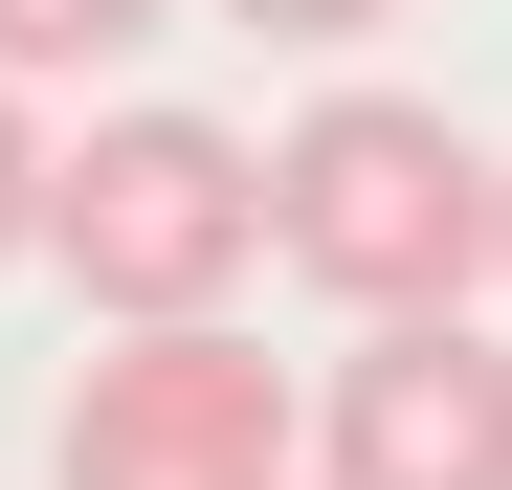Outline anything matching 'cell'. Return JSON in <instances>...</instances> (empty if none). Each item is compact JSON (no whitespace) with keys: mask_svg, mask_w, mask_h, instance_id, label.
Segmentation results:
<instances>
[{"mask_svg":"<svg viewBox=\"0 0 512 490\" xmlns=\"http://www.w3.org/2000/svg\"><path fill=\"white\" fill-rule=\"evenodd\" d=\"M45 245L90 312H223L245 245H268V156L223 112H112V134L45 156Z\"/></svg>","mask_w":512,"mask_h":490,"instance_id":"obj_2","label":"cell"},{"mask_svg":"<svg viewBox=\"0 0 512 490\" xmlns=\"http://www.w3.org/2000/svg\"><path fill=\"white\" fill-rule=\"evenodd\" d=\"M312 490H512V335L357 312V357L312 401Z\"/></svg>","mask_w":512,"mask_h":490,"instance_id":"obj_4","label":"cell"},{"mask_svg":"<svg viewBox=\"0 0 512 490\" xmlns=\"http://www.w3.org/2000/svg\"><path fill=\"white\" fill-rule=\"evenodd\" d=\"M290 379L223 335V312H112V357L67 379V424H45V468L67 490H290Z\"/></svg>","mask_w":512,"mask_h":490,"instance_id":"obj_3","label":"cell"},{"mask_svg":"<svg viewBox=\"0 0 512 490\" xmlns=\"http://www.w3.org/2000/svg\"><path fill=\"white\" fill-rule=\"evenodd\" d=\"M45 245V112H23V67H0V268Z\"/></svg>","mask_w":512,"mask_h":490,"instance_id":"obj_6","label":"cell"},{"mask_svg":"<svg viewBox=\"0 0 512 490\" xmlns=\"http://www.w3.org/2000/svg\"><path fill=\"white\" fill-rule=\"evenodd\" d=\"M268 268H312L334 312H468L490 290V156L423 90H312L268 134Z\"/></svg>","mask_w":512,"mask_h":490,"instance_id":"obj_1","label":"cell"},{"mask_svg":"<svg viewBox=\"0 0 512 490\" xmlns=\"http://www.w3.org/2000/svg\"><path fill=\"white\" fill-rule=\"evenodd\" d=\"M156 23H179V0H0V67H23V90L45 67H134Z\"/></svg>","mask_w":512,"mask_h":490,"instance_id":"obj_5","label":"cell"},{"mask_svg":"<svg viewBox=\"0 0 512 490\" xmlns=\"http://www.w3.org/2000/svg\"><path fill=\"white\" fill-rule=\"evenodd\" d=\"M223 23H268V45H357V23H401V0H223Z\"/></svg>","mask_w":512,"mask_h":490,"instance_id":"obj_7","label":"cell"},{"mask_svg":"<svg viewBox=\"0 0 512 490\" xmlns=\"http://www.w3.org/2000/svg\"><path fill=\"white\" fill-rule=\"evenodd\" d=\"M490 290H512V156H490Z\"/></svg>","mask_w":512,"mask_h":490,"instance_id":"obj_8","label":"cell"}]
</instances>
